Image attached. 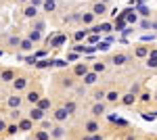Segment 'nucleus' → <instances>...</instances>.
<instances>
[{
	"instance_id": "nucleus-1",
	"label": "nucleus",
	"mask_w": 157,
	"mask_h": 140,
	"mask_svg": "<svg viewBox=\"0 0 157 140\" xmlns=\"http://www.w3.org/2000/svg\"><path fill=\"white\" fill-rule=\"evenodd\" d=\"M25 105V98L21 92H13L9 98H6V107L9 109H21V107Z\"/></svg>"
},
{
	"instance_id": "nucleus-2",
	"label": "nucleus",
	"mask_w": 157,
	"mask_h": 140,
	"mask_svg": "<svg viewBox=\"0 0 157 140\" xmlns=\"http://www.w3.org/2000/svg\"><path fill=\"white\" fill-rule=\"evenodd\" d=\"M11 86H13V92H25L27 86H29V80H27L25 75H15V80L11 82Z\"/></svg>"
},
{
	"instance_id": "nucleus-3",
	"label": "nucleus",
	"mask_w": 157,
	"mask_h": 140,
	"mask_svg": "<svg viewBox=\"0 0 157 140\" xmlns=\"http://www.w3.org/2000/svg\"><path fill=\"white\" fill-rule=\"evenodd\" d=\"M25 103L29 107H34V105H38V100L42 98V92L38 90V88H29V90H25Z\"/></svg>"
},
{
	"instance_id": "nucleus-4",
	"label": "nucleus",
	"mask_w": 157,
	"mask_h": 140,
	"mask_svg": "<svg viewBox=\"0 0 157 140\" xmlns=\"http://www.w3.org/2000/svg\"><path fill=\"white\" fill-rule=\"evenodd\" d=\"M27 117H29L34 123H40V121L46 117V111H44V109H40L38 105H34V107H29V113H27Z\"/></svg>"
},
{
	"instance_id": "nucleus-5",
	"label": "nucleus",
	"mask_w": 157,
	"mask_h": 140,
	"mask_svg": "<svg viewBox=\"0 0 157 140\" xmlns=\"http://www.w3.org/2000/svg\"><path fill=\"white\" fill-rule=\"evenodd\" d=\"M90 113H92V117H103L105 113H107V103L105 100H97V103H92V107H90Z\"/></svg>"
},
{
	"instance_id": "nucleus-6",
	"label": "nucleus",
	"mask_w": 157,
	"mask_h": 140,
	"mask_svg": "<svg viewBox=\"0 0 157 140\" xmlns=\"http://www.w3.org/2000/svg\"><path fill=\"white\" fill-rule=\"evenodd\" d=\"M65 136H67V130L63 128V123H55L50 128V138L52 140H63Z\"/></svg>"
},
{
	"instance_id": "nucleus-7",
	"label": "nucleus",
	"mask_w": 157,
	"mask_h": 140,
	"mask_svg": "<svg viewBox=\"0 0 157 140\" xmlns=\"http://www.w3.org/2000/svg\"><path fill=\"white\" fill-rule=\"evenodd\" d=\"M67 117H69V113H67L65 107H57V109L52 111V121H55V123H63V121H67Z\"/></svg>"
},
{
	"instance_id": "nucleus-8",
	"label": "nucleus",
	"mask_w": 157,
	"mask_h": 140,
	"mask_svg": "<svg viewBox=\"0 0 157 140\" xmlns=\"http://www.w3.org/2000/svg\"><path fill=\"white\" fill-rule=\"evenodd\" d=\"M84 130H86V134H97V132H101V123H98V119H97V117L86 119V121H84Z\"/></svg>"
},
{
	"instance_id": "nucleus-9",
	"label": "nucleus",
	"mask_w": 157,
	"mask_h": 140,
	"mask_svg": "<svg viewBox=\"0 0 157 140\" xmlns=\"http://www.w3.org/2000/svg\"><path fill=\"white\" fill-rule=\"evenodd\" d=\"M97 82H98V73H97V71H92V69L82 78V84H84V86H97Z\"/></svg>"
},
{
	"instance_id": "nucleus-10",
	"label": "nucleus",
	"mask_w": 157,
	"mask_h": 140,
	"mask_svg": "<svg viewBox=\"0 0 157 140\" xmlns=\"http://www.w3.org/2000/svg\"><path fill=\"white\" fill-rule=\"evenodd\" d=\"M120 98H121V94L117 92V90H107V92H105V103H107V105H117Z\"/></svg>"
},
{
	"instance_id": "nucleus-11",
	"label": "nucleus",
	"mask_w": 157,
	"mask_h": 140,
	"mask_svg": "<svg viewBox=\"0 0 157 140\" xmlns=\"http://www.w3.org/2000/svg\"><path fill=\"white\" fill-rule=\"evenodd\" d=\"M17 126L21 132H29V130H34V121L29 119V117H21L19 121H17Z\"/></svg>"
},
{
	"instance_id": "nucleus-12",
	"label": "nucleus",
	"mask_w": 157,
	"mask_h": 140,
	"mask_svg": "<svg viewBox=\"0 0 157 140\" xmlns=\"http://www.w3.org/2000/svg\"><path fill=\"white\" fill-rule=\"evenodd\" d=\"M88 71H90V67H88L86 63H78V65L73 67V75H75V78H84Z\"/></svg>"
},
{
	"instance_id": "nucleus-13",
	"label": "nucleus",
	"mask_w": 157,
	"mask_h": 140,
	"mask_svg": "<svg viewBox=\"0 0 157 140\" xmlns=\"http://www.w3.org/2000/svg\"><path fill=\"white\" fill-rule=\"evenodd\" d=\"M15 75H17V73H15L13 69H2V71H0V82L11 84L13 80H15Z\"/></svg>"
},
{
	"instance_id": "nucleus-14",
	"label": "nucleus",
	"mask_w": 157,
	"mask_h": 140,
	"mask_svg": "<svg viewBox=\"0 0 157 140\" xmlns=\"http://www.w3.org/2000/svg\"><path fill=\"white\" fill-rule=\"evenodd\" d=\"M120 100H121V105H124V107H132L134 103H136V94H134V92H128V94H124Z\"/></svg>"
},
{
	"instance_id": "nucleus-15",
	"label": "nucleus",
	"mask_w": 157,
	"mask_h": 140,
	"mask_svg": "<svg viewBox=\"0 0 157 140\" xmlns=\"http://www.w3.org/2000/svg\"><path fill=\"white\" fill-rule=\"evenodd\" d=\"M34 140H50V132L48 130H34Z\"/></svg>"
},
{
	"instance_id": "nucleus-16",
	"label": "nucleus",
	"mask_w": 157,
	"mask_h": 140,
	"mask_svg": "<svg viewBox=\"0 0 157 140\" xmlns=\"http://www.w3.org/2000/svg\"><path fill=\"white\" fill-rule=\"evenodd\" d=\"M126 61H128V55H124V52H117V55L111 57V63L113 65H126Z\"/></svg>"
},
{
	"instance_id": "nucleus-17",
	"label": "nucleus",
	"mask_w": 157,
	"mask_h": 140,
	"mask_svg": "<svg viewBox=\"0 0 157 140\" xmlns=\"http://www.w3.org/2000/svg\"><path fill=\"white\" fill-rule=\"evenodd\" d=\"M19 48H21L23 52H32V50H34V42H32L29 38H25V40L19 42Z\"/></svg>"
},
{
	"instance_id": "nucleus-18",
	"label": "nucleus",
	"mask_w": 157,
	"mask_h": 140,
	"mask_svg": "<svg viewBox=\"0 0 157 140\" xmlns=\"http://www.w3.org/2000/svg\"><path fill=\"white\" fill-rule=\"evenodd\" d=\"M65 109H67V113H69V115H73V113H75V111H78V103H75V98H69V100H65Z\"/></svg>"
},
{
	"instance_id": "nucleus-19",
	"label": "nucleus",
	"mask_w": 157,
	"mask_h": 140,
	"mask_svg": "<svg viewBox=\"0 0 157 140\" xmlns=\"http://www.w3.org/2000/svg\"><path fill=\"white\" fill-rule=\"evenodd\" d=\"M92 13H94V15H103V13H107V4H105V2H97V4L92 6Z\"/></svg>"
},
{
	"instance_id": "nucleus-20",
	"label": "nucleus",
	"mask_w": 157,
	"mask_h": 140,
	"mask_svg": "<svg viewBox=\"0 0 157 140\" xmlns=\"http://www.w3.org/2000/svg\"><path fill=\"white\" fill-rule=\"evenodd\" d=\"M38 107H40V109H44V111H48V109H50V100L46 98V96H42V98L38 100Z\"/></svg>"
},
{
	"instance_id": "nucleus-21",
	"label": "nucleus",
	"mask_w": 157,
	"mask_h": 140,
	"mask_svg": "<svg viewBox=\"0 0 157 140\" xmlns=\"http://www.w3.org/2000/svg\"><path fill=\"white\" fill-rule=\"evenodd\" d=\"M21 117H23V111H21V109H11V119L13 121H19Z\"/></svg>"
},
{
	"instance_id": "nucleus-22",
	"label": "nucleus",
	"mask_w": 157,
	"mask_h": 140,
	"mask_svg": "<svg viewBox=\"0 0 157 140\" xmlns=\"http://www.w3.org/2000/svg\"><path fill=\"white\" fill-rule=\"evenodd\" d=\"M105 69H107V65H105V63H101V61H97V63L92 65V71H97V73H103Z\"/></svg>"
},
{
	"instance_id": "nucleus-23",
	"label": "nucleus",
	"mask_w": 157,
	"mask_h": 140,
	"mask_svg": "<svg viewBox=\"0 0 157 140\" xmlns=\"http://www.w3.org/2000/svg\"><path fill=\"white\" fill-rule=\"evenodd\" d=\"M17 132H19V126H17V123H9V126H6V132H4V134L13 136V134H17Z\"/></svg>"
},
{
	"instance_id": "nucleus-24",
	"label": "nucleus",
	"mask_w": 157,
	"mask_h": 140,
	"mask_svg": "<svg viewBox=\"0 0 157 140\" xmlns=\"http://www.w3.org/2000/svg\"><path fill=\"white\" fill-rule=\"evenodd\" d=\"M92 100H94V103H97V100H105V90H94Z\"/></svg>"
},
{
	"instance_id": "nucleus-25",
	"label": "nucleus",
	"mask_w": 157,
	"mask_h": 140,
	"mask_svg": "<svg viewBox=\"0 0 157 140\" xmlns=\"http://www.w3.org/2000/svg\"><path fill=\"white\" fill-rule=\"evenodd\" d=\"M25 17H29V19H32V17H36L38 15V11H36V6H27V9H25Z\"/></svg>"
},
{
	"instance_id": "nucleus-26",
	"label": "nucleus",
	"mask_w": 157,
	"mask_h": 140,
	"mask_svg": "<svg viewBox=\"0 0 157 140\" xmlns=\"http://www.w3.org/2000/svg\"><path fill=\"white\" fill-rule=\"evenodd\" d=\"M73 88H75V94H78V96H84V94H86V88H88V86L80 84V86H73Z\"/></svg>"
},
{
	"instance_id": "nucleus-27",
	"label": "nucleus",
	"mask_w": 157,
	"mask_h": 140,
	"mask_svg": "<svg viewBox=\"0 0 157 140\" xmlns=\"http://www.w3.org/2000/svg\"><path fill=\"white\" fill-rule=\"evenodd\" d=\"M92 19H94V13H86V15H82V21H84V23H92Z\"/></svg>"
},
{
	"instance_id": "nucleus-28",
	"label": "nucleus",
	"mask_w": 157,
	"mask_h": 140,
	"mask_svg": "<svg viewBox=\"0 0 157 140\" xmlns=\"http://www.w3.org/2000/svg\"><path fill=\"white\" fill-rule=\"evenodd\" d=\"M19 42H21V40H19L17 36H11V38H9V46H19Z\"/></svg>"
},
{
	"instance_id": "nucleus-29",
	"label": "nucleus",
	"mask_w": 157,
	"mask_h": 140,
	"mask_svg": "<svg viewBox=\"0 0 157 140\" xmlns=\"http://www.w3.org/2000/svg\"><path fill=\"white\" fill-rule=\"evenodd\" d=\"M88 140H105V138L101 132H97V134H88Z\"/></svg>"
},
{
	"instance_id": "nucleus-30",
	"label": "nucleus",
	"mask_w": 157,
	"mask_h": 140,
	"mask_svg": "<svg viewBox=\"0 0 157 140\" xmlns=\"http://www.w3.org/2000/svg\"><path fill=\"white\" fill-rule=\"evenodd\" d=\"M29 40H32V42H38V40H40V32H32V34H29Z\"/></svg>"
},
{
	"instance_id": "nucleus-31",
	"label": "nucleus",
	"mask_w": 157,
	"mask_h": 140,
	"mask_svg": "<svg viewBox=\"0 0 157 140\" xmlns=\"http://www.w3.org/2000/svg\"><path fill=\"white\" fill-rule=\"evenodd\" d=\"M6 126H9V121H6V119H0V134L6 132Z\"/></svg>"
},
{
	"instance_id": "nucleus-32",
	"label": "nucleus",
	"mask_w": 157,
	"mask_h": 140,
	"mask_svg": "<svg viewBox=\"0 0 157 140\" xmlns=\"http://www.w3.org/2000/svg\"><path fill=\"white\" fill-rule=\"evenodd\" d=\"M147 65H149V67H157V59H149Z\"/></svg>"
},
{
	"instance_id": "nucleus-33",
	"label": "nucleus",
	"mask_w": 157,
	"mask_h": 140,
	"mask_svg": "<svg viewBox=\"0 0 157 140\" xmlns=\"http://www.w3.org/2000/svg\"><path fill=\"white\" fill-rule=\"evenodd\" d=\"M98 29H101V32H109V29H111V25H109V23H103Z\"/></svg>"
},
{
	"instance_id": "nucleus-34",
	"label": "nucleus",
	"mask_w": 157,
	"mask_h": 140,
	"mask_svg": "<svg viewBox=\"0 0 157 140\" xmlns=\"http://www.w3.org/2000/svg\"><path fill=\"white\" fill-rule=\"evenodd\" d=\"M136 55H138V57H145V55H147V48H138V50H136Z\"/></svg>"
},
{
	"instance_id": "nucleus-35",
	"label": "nucleus",
	"mask_w": 157,
	"mask_h": 140,
	"mask_svg": "<svg viewBox=\"0 0 157 140\" xmlns=\"http://www.w3.org/2000/svg\"><path fill=\"white\" fill-rule=\"evenodd\" d=\"M126 140H136V138H134V136H128V138H126Z\"/></svg>"
},
{
	"instance_id": "nucleus-36",
	"label": "nucleus",
	"mask_w": 157,
	"mask_h": 140,
	"mask_svg": "<svg viewBox=\"0 0 157 140\" xmlns=\"http://www.w3.org/2000/svg\"><path fill=\"white\" fill-rule=\"evenodd\" d=\"M103 2H105V4H107V2H109V0H103Z\"/></svg>"
},
{
	"instance_id": "nucleus-37",
	"label": "nucleus",
	"mask_w": 157,
	"mask_h": 140,
	"mask_svg": "<svg viewBox=\"0 0 157 140\" xmlns=\"http://www.w3.org/2000/svg\"><path fill=\"white\" fill-rule=\"evenodd\" d=\"M19 2H27V0H19Z\"/></svg>"
}]
</instances>
